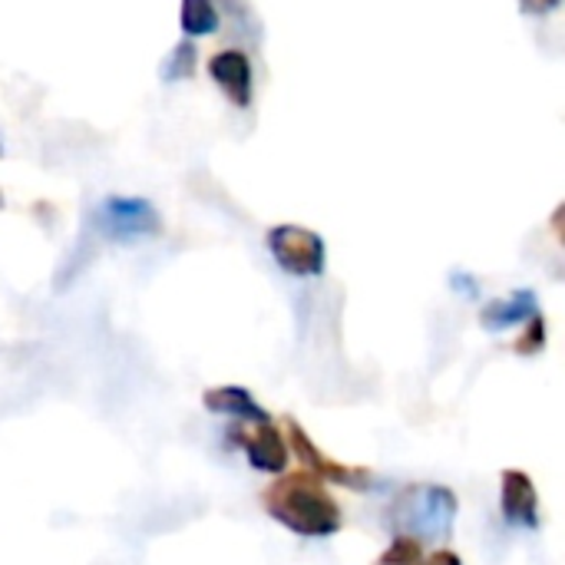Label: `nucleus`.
<instances>
[{"label":"nucleus","instance_id":"f8f14e48","mask_svg":"<svg viewBox=\"0 0 565 565\" xmlns=\"http://www.w3.org/2000/svg\"><path fill=\"white\" fill-rule=\"evenodd\" d=\"M218 30V7L215 0H182V33L199 40Z\"/></svg>","mask_w":565,"mask_h":565},{"label":"nucleus","instance_id":"f3484780","mask_svg":"<svg viewBox=\"0 0 565 565\" xmlns=\"http://www.w3.org/2000/svg\"><path fill=\"white\" fill-rule=\"evenodd\" d=\"M0 209H3V192H0Z\"/></svg>","mask_w":565,"mask_h":565},{"label":"nucleus","instance_id":"6e6552de","mask_svg":"<svg viewBox=\"0 0 565 565\" xmlns=\"http://www.w3.org/2000/svg\"><path fill=\"white\" fill-rule=\"evenodd\" d=\"M212 83L228 96L232 106L248 109L252 106V60L242 50H218L209 60Z\"/></svg>","mask_w":565,"mask_h":565},{"label":"nucleus","instance_id":"dca6fc26","mask_svg":"<svg viewBox=\"0 0 565 565\" xmlns=\"http://www.w3.org/2000/svg\"><path fill=\"white\" fill-rule=\"evenodd\" d=\"M454 288L463 291V295H470V298H477V285H473L470 275H454Z\"/></svg>","mask_w":565,"mask_h":565},{"label":"nucleus","instance_id":"f257e3e1","mask_svg":"<svg viewBox=\"0 0 565 565\" xmlns=\"http://www.w3.org/2000/svg\"><path fill=\"white\" fill-rule=\"evenodd\" d=\"M308 470L288 473L262 493L265 513L301 540H331L341 533V507Z\"/></svg>","mask_w":565,"mask_h":565},{"label":"nucleus","instance_id":"20e7f679","mask_svg":"<svg viewBox=\"0 0 565 565\" xmlns=\"http://www.w3.org/2000/svg\"><path fill=\"white\" fill-rule=\"evenodd\" d=\"M96 228L109 238V242H142V238H156L162 232V215L149 199L139 195H109L96 205L93 215Z\"/></svg>","mask_w":565,"mask_h":565},{"label":"nucleus","instance_id":"f03ea898","mask_svg":"<svg viewBox=\"0 0 565 565\" xmlns=\"http://www.w3.org/2000/svg\"><path fill=\"white\" fill-rule=\"evenodd\" d=\"M460 513V500L450 487L440 483H414L397 493L391 503V530L394 536H411L417 543L450 540Z\"/></svg>","mask_w":565,"mask_h":565},{"label":"nucleus","instance_id":"ddd939ff","mask_svg":"<svg viewBox=\"0 0 565 565\" xmlns=\"http://www.w3.org/2000/svg\"><path fill=\"white\" fill-rule=\"evenodd\" d=\"M513 348H516V354H523V358H533V354H540V351L546 348V321H543V315H536V318L526 321V334H523Z\"/></svg>","mask_w":565,"mask_h":565},{"label":"nucleus","instance_id":"39448f33","mask_svg":"<svg viewBox=\"0 0 565 565\" xmlns=\"http://www.w3.org/2000/svg\"><path fill=\"white\" fill-rule=\"evenodd\" d=\"M285 430H288V450H295V457L308 467L311 477H318L328 487H344V490H358V493L374 490V473L371 470H364V467H344L334 457H328L295 417H285Z\"/></svg>","mask_w":565,"mask_h":565},{"label":"nucleus","instance_id":"423d86ee","mask_svg":"<svg viewBox=\"0 0 565 565\" xmlns=\"http://www.w3.org/2000/svg\"><path fill=\"white\" fill-rule=\"evenodd\" d=\"M228 440L245 450L248 463L258 473H285L288 444H285L281 430L275 427V420H268V424H232Z\"/></svg>","mask_w":565,"mask_h":565},{"label":"nucleus","instance_id":"7ed1b4c3","mask_svg":"<svg viewBox=\"0 0 565 565\" xmlns=\"http://www.w3.org/2000/svg\"><path fill=\"white\" fill-rule=\"evenodd\" d=\"M265 245L275 258V265L281 271H288L291 278H318L324 275L328 265V245L315 228L305 225H275L265 235Z\"/></svg>","mask_w":565,"mask_h":565},{"label":"nucleus","instance_id":"1a4fd4ad","mask_svg":"<svg viewBox=\"0 0 565 565\" xmlns=\"http://www.w3.org/2000/svg\"><path fill=\"white\" fill-rule=\"evenodd\" d=\"M202 407L209 414H222V417H235L238 424H268L271 414L268 407H262L245 387L225 384V387H209L202 394Z\"/></svg>","mask_w":565,"mask_h":565},{"label":"nucleus","instance_id":"0eeeda50","mask_svg":"<svg viewBox=\"0 0 565 565\" xmlns=\"http://www.w3.org/2000/svg\"><path fill=\"white\" fill-rule=\"evenodd\" d=\"M500 507L510 526L520 530H540V493L530 473L523 470H503L500 477Z\"/></svg>","mask_w":565,"mask_h":565},{"label":"nucleus","instance_id":"2eb2a0df","mask_svg":"<svg viewBox=\"0 0 565 565\" xmlns=\"http://www.w3.org/2000/svg\"><path fill=\"white\" fill-rule=\"evenodd\" d=\"M559 3H563V0H520L523 13H533V17H546V13H553Z\"/></svg>","mask_w":565,"mask_h":565},{"label":"nucleus","instance_id":"4468645a","mask_svg":"<svg viewBox=\"0 0 565 565\" xmlns=\"http://www.w3.org/2000/svg\"><path fill=\"white\" fill-rule=\"evenodd\" d=\"M192 70H195V50L189 43H179L166 63V79H185L192 76Z\"/></svg>","mask_w":565,"mask_h":565},{"label":"nucleus","instance_id":"9d476101","mask_svg":"<svg viewBox=\"0 0 565 565\" xmlns=\"http://www.w3.org/2000/svg\"><path fill=\"white\" fill-rule=\"evenodd\" d=\"M540 315V301H536V291L533 288H520L507 298H497L490 301L483 311H480V321L487 331H510L516 324H526L530 318Z\"/></svg>","mask_w":565,"mask_h":565},{"label":"nucleus","instance_id":"9b49d317","mask_svg":"<svg viewBox=\"0 0 565 565\" xmlns=\"http://www.w3.org/2000/svg\"><path fill=\"white\" fill-rule=\"evenodd\" d=\"M374 565H463V559L454 550H434L427 553L424 543L411 536H394L391 546L377 556Z\"/></svg>","mask_w":565,"mask_h":565}]
</instances>
